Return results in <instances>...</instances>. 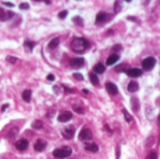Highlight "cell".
Returning <instances> with one entry per match:
<instances>
[{
  "label": "cell",
  "mask_w": 160,
  "mask_h": 159,
  "mask_svg": "<svg viewBox=\"0 0 160 159\" xmlns=\"http://www.w3.org/2000/svg\"><path fill=\"white\" fill-rule=\"evenodd\" d=\"M89 78H90V81H91L92 84H94V85H98V84H99V80H98V75H97L96 73L91 72V73L89 74Z\"/></svg>",
  "instance_id": "17"
},
{
  "label": "cell",
  "mask_w": 160,
  "mask_h": 159,
  "mask_svg": "<svg viewBox=\"0 0 160 159\" xmlns=\"http://www.w3.org/2000/svg\"><path fill=\"white\" fill-rule=\"evenodd\" d=\"M70 65H71V67L73 68L79 69V68H81V67H83V65H84V59L83 58H81V57L71 59L70 60Z\"/></svg>",
  "instance_id": "6"
},
{
  "label": "cell",
  "mask_w": 160,
  "mask_h": 159,
  "mask_svg": "<svg viewBox=\"0 0 160 159\" xmlns=\"http://www.w3.org/2000/svg\"><path fill=\"white\" fill-rule=\"evenodd\" d=\"M73 110H74L76 112L80 113V114H82V113H84V110H83V108H82V107H81V106L74 105V106H73Z\"/></svg>",
  "instance_id": "23"
},
{
  "label": "cell",
  "mask_w": 160,
  "mask_h": 159,
  "mask_svg": "<svg viewBox=\"0 0 160 159\" xmlns=\"http://www.w3.org/2000/svg\"><path fill=\"white\" fill-rule=\"evenodd\" d=\"M2 4H4V5L8 6V7H13V6H14V5H13L12 3H10V2H2Z\"/></svg>",
  "instance_id": "36"
},
{
  "label": "cell",
  "mask_w": 160,
  "mask_h": 159,
  "mask_svg": "<svg viewBox=\"0 0 160 159\" xmlns=\"http://www.w3.org/2000/svg\"><path fill=\"white\" fill-rule=\"evenodd\" d=\"M59 42H60V40H59V38L58 37H55V38H53V39H52L50 42H49V48L50 49H55L58 45H59Z\"/></svg>",
  "instance_id": "19"
},
{
  "label": "cell",
  "mask_w": 160,
  "mask_h": 159,
  "mask_svg": "<svg viewBox=\"0 0 160 159\" xmlns=\"http://www.w3.org/2000/svg\"><path fill=\"white\" fill-rule=\"evenodd\" d=\"M45 3H46V4H48V5H50L52 2H51V1H45Z\"/></svg>",
  "instance_id": "38"
},
{
  "label": "cell",
  "mask_w": 160,
  "mask_h": 159,
  "mask_svg": "<svg viewBox=\"0 0 160 159\" xmlns=\"http://www.w3.org/2000/svg\"><path fill=\"white\" fill-rule=\"evenodd\" d=\"M128 90L130 92V93H135L139 90V83L137 82H130L128 85Z\"/></svg>",
  "instance_id": "13"
},
{
  "label": "cell",
  "mask_w": 160,
  "mask_h": 159,
  "mask_svg": "<svg viewBox=\"0 0 160 159\" xmlns=\"http://www.w3.org/2000/svg\"><path fill=\"white\" fill-rule=\"evenodd\" d=\"M46 146H47V142L44 140H41L40 139V140H38L36 142V143L34 145V150L36 152H42V151L45 150Z\"/></svg>",
  "instance_id": "8"
},
{
  "label": "cell",
  "mask_w": 160,
  "mask_h": 159,
  "mask_svg": "<svg viewBox=\"0 0 160 159\" xmlns=\"http://www.w3.org/2000/svg\"><path fill=\"white\" fill-rule=\"evenodd\" d=\"M74 134H75V127L73 126L67 127L62 130V135L67 140H71L74 137Z\"/></svg>",
  "instance_id": "4"
},
{
  "label": "cell",
  "mask_w": 160,
  "mask_h": 159,
  "mask_svg": "<svg viewBox=\"0 0 160 159\" xmlns=\"http://www.w3.org/2000/svg\"><path fill=\"white\" fill-rule=\"evenodd\" d=\"M94 70H95V72L98 73V74H102V73H104V71L106 70V67H105V66H104L103 64L98 63V64H97V65L95 66Z\"/></svg>",
  "instance_id": "15"
},
{
  "label": "cell",
  "mask_w": 160,
  "mask_h": 159,
  "mask_svg": "<svg viewBox=\"0 0 160 159\" xmlns=\"http://www.w3.org/2000/svg\"><path fill=\"white\" fill-rule=\"evenodd\" d=\"M21 9H28L29 8V5L27 3H22L19 7Z\"/></svg>",
  "instance_id": "32"
},
{
  "label": "cell",
  "mask_w": 160,
  "mask_h": 159,
  "mask_svg": "<svg viewBox=\"0 0 160 159\" xmlns=\"http://www.w3.org/2000/svg\"><path fill=\"white\" fill-rule=\"evenodd\" d=\"M83 93H85V94H87V93H88V91H87V90H83Z\"/></svg>",
  "instance_id": "40"
},
{
  "label": "cell",
  "mask_w": 160,
  "mask_h": 159,
  "mask_svg": "<svg viewBox=\"0 0 160 159\" xmlns=\"http://www.w3.org/2000/svg\"><path fill=\"white\" fill-rule=\"evenodd\" d=\"M93 135H92V132L90 129L88 128H83L80 134H79V140L82 141V142H87V141H90L92 139Z\"/></svg>",
  "instance_id": "5"
},
{
  "label": "cell",
  "mask_w": 160,
  "mask_h": 159,
  "mask_svg": "<svg viewBox=\"0 0 160 159\" xmlns=\"http://www.w3.org/2000/svg\"><path fill=\"white\" fill-rule=\"evenodd\" d=\"M67 15H68V10H63V11H61V12L58 14V17H59L60 19L64 20V19L67 17Z\"/></svg>",
  "instance_id": "28"
},
{
  "label": "cell",
  "mask_w": 160,
  "mask_h": 159,
  "mask_svg": "<svg viewBox=\"0 0 160 159\" xmlns=\"http://www.w3.org/2000/svg\"><path fill=\"white\" fill-rule=\"evenodd\" d=\"M73 22H74L76 24H78V25H82V24H83L82 19L81 17H75V18H73Z\"/></svg>",
  "instance_id": "27"
},
{
  "label": "cell",
  "mask_w": 160,
  "mask_h": 159,
  "mask_svg": "<svg viewBox=\"0 0 160 159\" xmlns=\"http://www.w3.org/2000/svg\"><path fill=\"white\" fill-rule=\"evenodd\" d=\"M127 74H128L129 77L138 78V77H140V76L142 74V70L140 69V68H131V69H128Z\"/></svg>",
  "instance_id": "11"
},
{
  "label": "cell",
  "mask_w": 160,
  "mask_h": 159,
  "mask_svg": "<svg viewBox=\"0 0 160 159\" xmlns=\"http://www.w3.org/2000/svg\"><path fill=\"white\" fill-rule=\"evenodd\" d=\"M34 46H35V43L34 42H32V41H25L24 42V48H25V50L27 51V52H32V50H33V48H34Z\"/></svg>",
  "instance_id": "20"
},
{
  "label": "cell",
  "mask_w": 160,
  "mask_h": 159,
  "mask_svg": "<svg viewBox=\"0 0 160 159\" xmlns=\"http://www.w3.org/2000/svg\"><path fill=\"white\" fill-rule=\"evenodd\" d=\"M6 60H7L8 62L11 63V64H14V63L17 61V58H15V57H13V56H8Z\"/></svg>",
  "instance_id": "31"
},
{
  "label": "cell",
  "mask_w": 160,
  "mask_h": 159,
  "mask_svg": "<svg viewBox=\"0 0 160 159\" xmlns=\"http://www.w3.org/2000/svg\"><path fill=\"white\" fill-rule=\"evenodd\" d=\"M142 67L144 70H151L154 68L155 65H156V59L152 56L150 57H147L146 59H144L142 61Z\"/></svg>",
  "instance_id": "3"
},
{
  "label": "cell",
  "mask_w": 160,
  "mask_h": 159,
  "mask_svg": "<svg viewBox=\"0 0 160 159\" xmlns=\"http://www.w3.org/2000/svg\"><path fill=\"white\" fill-rule=\"evenodd\" d=\"M5 13H6V11L3 9V8H1L0 7V21H1V19L4 17V15H5Z\"/></svg>",
  "instance_id": "35"
},
{
  "label": "cell",
  "mask_w": 160,
  "mask_h": 159,
  "mask_svg": "<svg viewBox=\"0 0 160 159\" xmlns=\"http://www.w3.org/2000/svg\"><path fill=\"white\" fill-rule=\"evenodd\" d=\"M7 108H8V104H5V105H3V107H2V112H4Z\"/></svg>",
  "instance_id": "37"
},
{
  "label": "cell",
  "mask_w": 160,
  "mask_h": 159,
  "mask_svg": "<svg viewBox=\"0 0 160 159\" xmlns=\"http://www.w3.org/2000/svg\"><path fill=\"white\" fill-rule=\"evenodd\" d=\"M89 46L90 44L88 40H86L83 37H75L71 42V49L75 52H78V53L83 52L85 50L89 48Z\"/></svg>",
  "instance_id": "1"
},
{
  "label": "cell",
  "mask_w": 160,
  "mask_h": 159,
  "mask_svg": "<svg viewBox=\"0 0 160 159\" xmlns=\"http://www.w3.org/2000/svg\"><path fill=\"white\" fill-rule=\"evenodd\" d=\"M15 147L17 150L22 152V151H25L28 147V141L25 140V139H22V140H19L16 143H15Z\"/></svg>",
  "instance_id": "7"
},
{
  "label": "cell",
  "mask_w": 160,
  "mask_h": 159,
  "mask_svg": "<svg viewBox=\"0 0 160 159\" xmlns=\"http://www.w3.org/2000/svg\"><path fill=\"white\" fill-rule=\"evenodd\" d=\"M72 118V113L69 112H62L59 116H58V121L61 122V123H67L68 122L69 120H71Z\"/></svg>",
  "instance_id": "10"
},
{
  "label": "cell",
  "mask_w": 160,
  "mask_h": 159,
  "mask_svg": "<svg viewBox=\"0 0 160 159\" xmlns=\"http://www.w3.org/2000/svg\"><path fill=\"white\" fill-rule=\"evenodd\" d=\"M106 90L108 91V93L112 96H115L118 94V88L117 86L112 83V82H107L106 83Z\"/></svg>",
  "instance_id": "9"
},
{
  "label": "cell",
  "mask_w": 160,
  "mask_h": 159,
  "mask_svg": "<svg viewBox=\"0 0 160 159\" xmlns=\"http://www.w3.org/2000/svg\"><path fill=\"white\" fill-rule=\"evenodd\" d=\"M72 153V150L70 147L68 146H64L62 148H58V149H55L53 152H52V156L57 159H63L66 158V157H68Z\"/></svg>",
  "instance_id": "2"
},
{
  "label": "cell",
  "mask_w": 160,
  "mask_h": 159,
  "mask_svg": "<svg viewBox=\"0 0 160 159\" xmlns=\"http://www.w3.org/2000/svg\"><path fill=\"white\" fill-rule=\"evenodd\" d=\"M118 60H119V56L117 54H112V55H110L108 57V59L106 61V64L108 66H112V65L115 64Z\"/></svg>",
  "instance_id": "14"
},
{
  "label": "cell",
  "mask_w": 160,
  "mask_h": 159,
  "mask_svg": "<svg viewBox=\"0 0 160 159\" xmlns=\"http://www.w3.org/2000/svg\"><path fill=\"white\" fill-rule=\"evenodd\" d=\"M121 8H122V6H121L120 2H118V1L115 2V4H114V12H116V13L120 12Z\"/></svg>",
  "instance_id": "26"
},
{
  "label": "cell",
  "mask_w": 160,
  "mask_h": 159,
  "mask_svg": "<svg viewBox=\"0 0 160 159\" xmlns=\"http://www.w3.org/2000/svg\"><path fill=\"white\" fill-rule=\"evenodd\" d=\"M146 159H158V155H157V153L152 152L146 157Z\"/></svg>",
  "instance_id": "29"
},
{
  "label": "cell",
  "mask_w": 160,
  "mask_h": 159,
  "mask_svg": "<svg viewBox=\"0 0 160 159\" xmlns=\"http://www.w3.org/2000/svg\"><path fill=\"white\" fill-rule=\"evenodd\" d=\"M17 133H18V128H17V127H14V128H12V129L8 132V137H9V138H13V137H15V136L17 135Z\"/></svg>",
  "instance_id": "25"
},
{
  "label": "cell",
  "mask_w": 160,
  "mask_h": 159,
  "mask_svg": "<svg viewBox=\"0 0 160 159\" xmlns=\"http://www.w3.org/2000/svg\"><path fill=\"white\" fill-rule=\"evenodd\" d=\"M73 77H74L76 80H78V81H82V80H83V76H82V74H80V73H74V74H73Z\"/></svg>",
  "instance_id": "30"
},
{
  "label": "cell",
  "mask_w": 160,
  "mask_h": 159,
  "mask_svg": "<svg viewBox=\"0 0 160 159\" xmlns=\"http://www.w3.org/2000/svg\"><path fill=\"white\" fill-rule=\"evenodd\" d=\"M32 127L35 128V129H40V128L43 127V122L40 121V120H37L32 124Z\"/></svg>",
  "instance_id": "22"
},
{
  "label": "cell",
  "mask_w": 160,
  "mask_h": 159,
  "mask_svg": "<svg viewBox=\"0 0 160 159\" xmlns=\"http://www.w3.org/2000/svg\"><path fill=\"white\" fill-rule=\"evenodd\" d=\"M115 71H117V72H124V71L127 72L128 71V66L125 65V64H120L115 67Z\"/></svg>",
  "instance_id": "21"
},
{
  "label": "cell",
  "mask_w": 160,
  "mask_h": 159,
  "mask_svg": "<svg viewBox=\"0 0 160 159\" xmlns=\"http://www.w3.org/2000/svg\"><path fill=\"white\" fill-rule=\"evenodd\" d=\"M106 18H107V14H106L105 12L101 11V12H99V13L97 15L96 22H97V23H101V22H103L106 20Z\"/></svg>",
  "instance_id": "16"
},
{
  "label": "cell",
  "mask_w": 160,
  "mask_h": 159,
  "mask_svg": "<svg viewBox=\"0 0 160 159\" xmlns=\"http://www.w3.org/2000/svg\"><path fill=\"white\" fill-rule=\"evenodd\" d=\"M112 50H113V51H120V50H122V46L119 45V44H117V45L113 46Z\"/></svg>",
  "instance_id": "33"
},
{
  "label": "cell",
  "mask_w": 160,
  "mask_h": 159,
  "mask_svg": "<svg viewBox=\"0 0 160 159\" xmlns=\"http://www.w3.org/2000/svg\"><path fill=\"white\" fill-rule=\"evenodd\" d=\"M31 95H32V92L30 90H24L22 92V99L25 102H30V100H31Z\"/></svg>",
  "instance_id": "18"
},
{
  "label": "cell",
  "mask_w": 160,
  "mask_h": 159,
  "mask_svg": "<svg viewBox=\"0 0 160 159\" xmlns=\"http://www.w3.org/2000/svg\"><path fill=\"white\" fill-rule=\"evenodd\" d=\"M158 125L160 126V115L158 116Z\"/></svg>",
  "instance_id": "39"
},
{
  "label": "cell",
  "mask_w": 160,
  "mask_h": 159,
  "mask_svg": "<svg viewBox=\"0 0 160 159\" xmlns=\"http://www.w3.org/2000/svg\"><path fill=\"white\" fill-rule=\"evenodd\" d=\"M84 149L91 153H97L98 151V144H96L94 142H89L84 145Z\"/></svg>",
  "instance_id": "12"
},
{
  "label": "cell",
  "mask_w": 160,
  "mask_h": 159,
  "mask_svg": "<svg viewBox=\"0 0 160 159\" xmlns=\"http://www.w3.org/2000/svg\"><path fill=\"white\" fill-rule=\"evenodd\" d=\"M54 76L52 75V74H49L48 76H47V80L48 81H51V82H52V81H54Z\"/></svg>",
  "instance_id": "34"
},
{
  "label": "cell",
  "mask_w": 160,
  "mask_h": 159,
  "mask_svg": "<svg viewBox=\"0 0 160 159\" xmlns=\"http://www.w3.org/2000/svg\"><path fill=\"white\" fill-rule=\"evenodd\" d=\"M123 113H124V115H125V118H126V120L129 123V122H131L132 121V117H131V115L128 112V111L126 110V109H123Z\"/></svg>",
  "instance_id": "24"
}]
</instances>
